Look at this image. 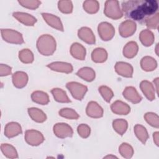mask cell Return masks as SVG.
<instances>
[{
    "label": "cell",
    "mask_w": 159,
    "mask_h": 159,
    "mask_svg": "<svg viewBox=\"0 0 159 159\" xmlns=\"http://www.w3.org/2000/svg\"><path fill=\"white\" fill-rule=\"evenodd\" d=\"M44 140V137L40 131L30 129L25 132V140L30 145L38 146L43 143Z\"/></svg>",
    "instance_id": "52a82bcc"
},
{
    "label": "cell",
    "mask_w": 159,
    "mask_h": 159,
    "mask_svg": "<svg viewBox=\"0 0 159 159\" xmlns=\"http://www.w3.org/2000/svg\"><path fill=\"white\" fill-rule=\"evenodd\" d=\"M117 158V157H116V156H114V155H107V156H106V157H104V158Z\"/></svg>",
    "instance_id": "bcb514c9"
},
{
    "label": "cell",
    "mask_w": 159,
    "mask_h": 159,
    "mask_svg": "<svg viewBox=\"0 0 159 159\" xmlns=\"http://www.w3.org/2000/svg\"><path fill=\"white\" fill-rule=\"evenodd\" d=\"M115 71L120 76L125 78H132L134 69L132 66L126 62L118 61L115 65Z\"/></svg>",
    "instance_id": "30bf717a"
},
{
    "label": "cell",
    "mask_w": 159,
    "mask_h": 159,
    "mask_svg": "<svg viewBox=\"0 0 159 159\" xmlns=\"http://www.w3.org/2000/svg\"><path fill=\"white\" fill-rule=\"evenodd\" d=\"M78 37L88 44H94L96 42L95 36L92 30L87 27H83L78 31Z\"/></svg>",
    "instance_id": "9a60e30c"
},
{
    "label": "cell",
    "mask_w": 159,
    "mask_h": 159,
    "mask_svg": "<svg viewBox=\"0 0 159 159\" xmlns=\"http://www.w3.org/2000/svg\"><path fill=\"white\" fill-rule=\"evenodd\" d=\"M70 53L71 56L80 60H84L86 57V51L85 48L78 42L73 43L70 47Z\"/></svg>",
    "instance_id": "44dd1931"
},
{
    "label": "cell",
    "mask_w": 159,
    "mask_h": 159,
    "mask_svg": "<svg viewBox=\"0 0 159 159\" xmlns=\"http://www.w3.org/2000/svg\"><path fill=\"white\" fill-rule=\"evenodd\" d=\"M140 88L148 100L153 101L155 99V89L151 82L147 80H143L140 84Z\"/></svg>",
    "instance_id": "ac0fdd59"
},
{
    "label": "cell",
    "mask_w": 159,
    "mask_h": 159,
    "mask_svg": "<svg viewBox=\"0 0 159 159\" xmlns=\"http://www.w3.org/2000/svg\"><path fill=\"white\" fill-rule=\"evenodd\" d=\"M73 4L71 1L62 0L58 2V8L64 14H70L73 11Z\"/></svg>",
    "instance_id": "f35d334b"
},
{
    "label": "cell",
    "mask_w": 159,
    "mask_h": 159,
    "mask_svg": "<svg viewBox=\"0 0 159 159\" xmlns=\"http://www.w3.org/2000/svg\"><path fill=\"white\" fill-rule=\"evenodd\" d=\"M112 127L120 135H122L128 128V122L123 119H117L112 122Z\"/></svg>",
    "instance_id": "4dcf8cb0"
},
{
    "label": "cell",
    "mask_w": 159,
    "mask_h": 159,
    "mask_svg": "<svg viewBox=\"0 0 159 159\" xmlns=\"http://www.w3.org/2000/svg\"><path fill=\"white\" fill-rule=\"evenodd\" d=\"M57 43L53 36L49 34H43L37 41V48L39 52L44 55H52L55 51Z\"/></svg>",
    "instance_id": "7a4b0ae2"
},
{
    "label": "cell",
    "mask_w": 159,
    "mask_h": 159,
    "mask_svg": "<svg viewBox=\"0 0 159 159\" xmlns=\"http://www.w3.org/2000/svg\"><path fill=\"white\" fill-rule=\"evenodd\" d=\"M42 16L50 26L58 30L63 31V24L58 17L49 13H42Z\"/></svg>",
    "instance_id": "5bb4252c"
},
{
    "label": "cell",
    "mask_w": 159,
    "mask_h": 159,
    "mask_svg": "<svg viewBox=\"0 0 159 159\" xmlns=\"http://www.w3.org/2000/svg\"><path fill=\"white\" fill-rule=\"evenodd\" d=\"M12 73V68L5 64L0 65V76H6Z\"/></svg>",
    "instance_id": "7bdbcfd3"
},
{
    "label": "cell",
    "mask_w": 159,
    "mask_h": 159,
    "mask_svg": "<svg viewBox=\"0 0 159 159\" xmlns=\"http://www.w3.org/2000/svg\"><path fill=\"white\" fill-rule=\"evenodd\" d=\"M19 58L24 63H31L34 61V57L32 52L28 48H24L19 52Z\"/></svg>",
    "instance_id": "836d02e7"
},
{
    "label": "cell",
    "mask_w": 159,
    "mask_h": 159,
    "mask_svg": "<svg viewBox=\"0 0 159 159\" xmlns=\"http://www.w3.org/2000/svg\"><path fill=\"white\" fill-rule=\"evenodd\" d=\"M76 75L88 82L93 81L96 77L94 70L90 67H83L80 68L76 72Z\"/></svg>",
    "instance_id": "cb8c5ba5"
},
{
    "label": "cell",
    "mask_w": 159,
    "mask_h": 159,
    "mask_svg": "<svg viewBox=\"0 0 159 159\" xmlns=\"http://www.w3.org/2000/svg\"><path fill=\"white\" fill-rule=\"evenodd\" d=\"M144 119L151 126L155 128L159 127V117L157 114L151 112H147L144 115Z\"/></svg>",
    "instance_id": "74e56055"
},
{
    "label": "cell",
    "mask_w": 159,
    "mask_h": 159,
    "mask_svg": "<svg viewBox=\"0 0 159 159\" xmlns=\"http://www.w3.org/2000/svg\"><path fill=\"white\" fill-rule=\"evenodd\" d=\"M59 115L64 118L68 119H78L79 118L78 114L73 109L71 108H63L60 109L58 112Z\"/></svg>",
    "instance_id": "8d00e7d4"
},
{
    "label": "cell",
    "mask_w": 159,
    "mask_h": 159,
    "mask_svg": "<svg viewBox=\"0 0 159 159\" xmlns=\"http://www.w3.org/2000/svg\"><path fill=\"white\" fill-rule=\"evenodd\" d=\"M139 51V46L134 41L129 42L123 48V55L127 58H132L136 56Z\"/></svg>",
    "instance_id": "603a6c76"
},
{
    "label": "cell",
    "mask_w": 159,
    "mask_h": 159,
    "mask_svg": "<svg viewBox=\"0 0 159 159\" xmlns=\"http://www.w3.org/2000/svg\"><path fill=\"white\" fill-rule=\"evenodd\" d=\"M107 58V52L103 48H96L91 53V59L95 63H104Z\"/></svg>",
    "instance_id": "83f0119b"
},
{
    "label": "cell",
    "mask_w": 159,
    "mask_h": 159,
    "mask_svg": "<svg viewBox=\"0 0 159 159\" xmlns=\"http://www.w3.org/2000/svg\"><path fill=\"white\" fill-rule=\"evenodd\" d=\"M86 113L87 116L90 117L100 118L103 116L104 111L101 106L96 102L90 101L86 106Z\"/></svg>",
    "instance_id": "8fae6325"
},
{
    "label": "cell",
    "mask_w": 159,
    "mask_h": 159,
    "mask_svg": "<svg viewBox=\"0 0 159 159\" xmlns=\"http://www.w3.org/2000/svg\"><path fill=\"white\" fill-rule=\"evenodd\" d=\"M83 7L86 12L89 14H95L99 9V4L98 1L88 0L84 1Z\"/></svg>",
    "instance_id": "d6a6232c"
},
{
    "label": "cell",
    "mask_w": 159,
    "mask_h": 159,
    "mask_svg": "<svg viewBox=\"0 0 159 159\" xmlns=\"http://www.w3.org/2000/svg\"><path fill=\"white\" fill-rule=\"evenodd\" d=\"M153 83H154V88L156 91L157 94H158V78H156L153 80Z\"/></svg>",
    "instance_id": "f6af8a7d"
},
{
    "label": "cell",
    "mask_w": 159,
    "mask_h": 159,
    "mask_svg": "<svg viewBox=\"0 0 159 159\" xmlns=\"http://www.w3.org/2000/svg\"><path fill=\"white\" fill-rule=\"evenodd\" d=\"M77 132L81 137L86 139L89 136L91 129L87 124H81L77 127Z\"/></svg>",
    "instance_id": "b9f144b4"
},
{
    "label": "cell",
    "mask_w": 159,
    "mask_h": 159,
    "mask_svg": "<svg viewBox=\"0 0 159 159\" xmlns=\"http://www.w3.org/2000/svg\"><path fill=\"white\" fill-rule=\"evenodd\" d=\"M32 100L37 104L46 105L49 101V97L47 93L42 91H35L31 94Z\"/></svg>",
    "instance_id": "484cf974"
},
{
    "label": "cell",
    "mask_w": 159,
    "mask_h": 159,
    "mask_svg": "<svg viewBox=\"0 0 159 159\" xmlns=\"http://www.w3.org/2000/svg\"><path fill=\"white\" fill-rule=\"evenodd\" d=\"M1 36L3 40L8 43L14 44H21L24 43V39L22 35L12 29H1Z\"/></svg>",
    "instance_id": "5b68a950"
},
{
    "label": "cell",
    "mask_w": 159,
    "mask_h": 159,
    "mask_svg": "<svg viewBox=\"0 0 159 159\" xmlns=\"http://www.w3.org/2000/svg\"><path fill=\"white\" fill-rule=\"evenodd\" d=\"M158 44H157V46H156V48H155V52H156V53L157 55H158Z\"/></svg>",
    "instance_id": "7dc6e473"
},
{
    "label": "cell",
    "mask_w": 159,
    "mask_h": 159,
    "mask_svg": "<svg viewBox=\"0 0 159 159\" xmlns=\"http://www.w3.org/2000/svg\"><path fill=\"white\" fill-rule=\"evenodd\" d=\"M134 133L137 139L143 143L145 144L149 135L146 128L141 124H136L134 126Z\"/></svg>",
    "instance_id": "f546056e"
},
{
    "label": "cell",
    "mask_w": 159,
    "mask_h": 159,
    "mask_svg": "<svg viewBox=\"0 0 159 159\" xmlns=\"http://www.w3.org/2000/svg\"><path fill=\"white\" fill-rule=\"evenodd\" d=\"M137 25L134 20H126L122 22L119 27V32L122 37L132 36L136 31Z\"/></svg>",
    "instance_id": "9c48e42d"
},
{
    "label": "cell",
    "mask_w": 159,
    "mask_h": 159,
    "mask_svg": "<svg viewBox=\"0 0 159 159\" xmlns=\"http://www.w3.org/2000/svg\"><path fill=\"white\" fill-rule=\"evenodd\" d=\"M158 9L155 0H130L122 3V11L130 20L144 22L145 19L155 14Z\"/></svg>",
    "instance_id": "6da1fadb"
},
{
    "label": "cell",
    "mask_w": 159,
    "mask_h": 159,
    "mask_svg": "<svg viewBox=\"0 0 159 159\" xmlns=\"http://www.w3.org/2000/svg\"><path fill=\"white\" fill-rule=\"evenodd\" d=\"M122 94L125 99L133 104H137L140 102L142 99L135 88L133 86L126 87L123 91Z\"/></svg>",
    "instance_id": "4fadbf2b"
},
{
    "label": "cell",
    "mask_w": 159,
    "mask_h": 159,
    "mask_svg": "<svg viewBox=\"0 0 159 159\" xmlns=\"http://www.w3.org/2000/svg\"><path fill=\"white\" fill-rule=\"evenodd\" d=\"M139 39L141 43L145 47L151 46L155 40L153 33L149 29H145L140 32Z\"/></svg>",
    "instance_id": "d4e9b609"
},
{
    "label": "cell",
    "mask_w": 159,
    "mask_h": 159,
    "mask_svg": "<svg viewBox=\"0 0 159 159\" xmlns=\"http://www.w3.org/2000/svg\"><path fill=\"white\" fill-rule=\"evenodd\" d=\"M1 150L5 157L8 158H17L18 154L16 149L14 146L9 143H2Z\"/></svg>",
    "instance_id": "1f68e13d"
},
{
    "label": "cell",
    "mask_w": 159,
    "mask_h": 159,
    "mask_svg": "<svg viewBox=\"0 0 159 159\" xmlns=\"http://www.w3.org/2000/svg\"><path fill=\"white\" fill-rule=\"evenodd\" d=\"M98 31L101 39L104 41L111 40L115 35V29L113 25L107 22H101L98 27Z\"/></svg>",
    "instance_id": "8992f818"
},
{
    "label": "cell",
    "mask_w": 159,
    "mask_h": 159,
    "mask_svg": "<svg viewBox=\"0 0 159 159\" xmlns=\"http://www.w3.org/2000/svg\"><path fill=\"white\" fill-rule=\"evenodd\" d=\"M47 66L52 71L65 73L67 74L71 73L73 70L71 64L63 61H54L49 63Z\"/></svg>",
    "instance_id": "7c38bea8"
},
{
    "label": "cell",
    "mask_w": 159,
    "mask_h": 159,
    "mask_svg": "<svg viewBox=\"0 0 159 159\" xmlns=\"http://www.w3.org/2000/svg\"><path fill=\"white\" fill-rule=\"evenodd\" d=\"M18 2L22 6L32 10L37 9L41 4V2L37 0H20Z\"/></svg>",
    "instance_id": "60d3db41"
},
{
    "label": "cell",
    "mask_w": 159,
    "mask_h": 159,
    "mask_svg": "<svg viewBox=\"0 0 159 159\" xmlns=\"http://www.w3.org/2000/svg\"><path fill=\"white\" fill-rule=\"evenodd\" d=\"M140 66L143 70L145 71H152L157 68V62L153 57L145 56L142 58L140 61Z\"/></svg>",
    "instance_id": "4316f807"
},
{
    "label": "cell",
    "mask_w": 159,
    "mask_h": 159,
    "mask_svg": "<svg viewBox=\"0 0 159 159\" xmlns=\"http://www.w3.org/2000/svg\"><path fill=\"white\" fill-rule=\"evenodd\" d=\"M53 131L54 134L60 139L71 137L73 134L71 127L63 122L55 124L53 127Z\"/></svg>",
    "instance_id": "ba28073f"
},
{
    "label": "cell",
    "mask_w": 159,
    "mask_h": 159,
    "mask_svg": "<svg viewBox=\"0 0 159 159\" xmlns=\"http://www.w3.org/2000/svg\"><path fill=\"white\" fill-rule=\"evenodd\" d=\"M12 16L19 22L27 26H33L37 22V19L28 13L15 12L12 14Z\"/></svg>",
    "instance_id": "2e32d148"
},
{
    "label": "cell",
    "mask_w": 159,
    "mask_h": 159,
    "mask_svg": "<svg viewBox=\"0 0 159 159\" xmlns=\"http://www.w3.org/2000/svg\"><path fill=\"white\" fill-rule=\"evenodd\" d=\"M27 111L30 117L36 122L42 123L47 120L46 114L39 108L30 107L28 109Z\"/></svg>",
    "instance_id": "7402d4cb"
},
{
    "label": "cell",
    "mask_w": 159,
    "mask_h": 159,
    "mask_svg": "<svg viewBox=\"0 0 159 159\" xmlns=\"http://www.w3.org/2000/svg\"><path fill=\"white\" fill-rule=\"evenodd\" d=\"M119 153L125 158H130L134 155V151L132 147L127 143H122L119 147Z\"/></svg>",
    "instance_id": "e575fe53"
},
{
    "label": "cell",
    "mask_w": 159,
    "mask_h": 159,
    "mask_svg": "<svg viewBox=\"0 0 159 159\" xmlns=\"http://www.w3.org/2000/svg\"><path fill=\"white\" fill-rule=\"evenodd\" d=\"M66 88L69 90L72 96L76 100L81 101L88 91V88L80 83L71 81L66 84Z\"/></svg>",
    "instance_id": "277c9868"
},
{
    "label": "cell",
    "mask_w": 159,
    "mask_h": 159,
    "mask_svg": "<svg viewBox=\"0 0 159 159\" xmlns=\"http://www.w3.org/2000/svg\"><path fill=\"white\" fill-rule=\"evenodd\" d=\"M51 93L55 100L58 102L68 103L71 102L66 92L61 88H53L51 90Z\"/></svg>",
    "instance_id": "f1b7e54d"
},
{
    "label": "cell",
    "mask_w": 159,
    "mask_h": 159,
    "mask_svg": "<svg viewBox=\"0 0 159 159\" xmlns=\"http://www.w3.org/2000/svg\"><path fill=\"white\" fill-rule=\"evenodd\" d=\"M153 142L156 144L157 146H158L159 145V132H155L153 134Z\"/></svg>",
    "instance_id": "ee69618b"
},
{
    "label": "cell",
    "mask_w": 159,
    "mask_h": 159,
    "mask_svg": "<svg viewBox=\"0 0 159 159\" xmlns=\"http://www.w3.org/2000/svg\"><path fill=\"white\" fill-rule=\"evenodd\" d=\"M104 13L107 17L114 20L120 19L123 16L119 2L116 0H109L105 2Z\"/></svg>",
    "instance_id": "3957f363"
},
{
    "label": "cell",
    "mask_w": 159,
    "mask_h": 159,
    "mask_svg": "<svg viewBox=\"0 0 159 159\" xmlns=\"http://www.w3.org/2000/svg\"><path fill=\"white\" fill-rule=\"evenodd\" d=\"M143 23L149 29H158L159 25V13L157 12L152 16L147 17Z\"/></svg>",
    "instance_id": "d590c367"
},
{
    "label": "cell",
    "mask_w": 159,
    "mask_h": 159,
    "mask_svg": "<svg viewBox=\"0 0 159 159\" xmlns=\"http://www.w3.org/2000/svg\"><path fill=\"white\" fill-rule=\"evenodd\" d=\"M113 113L118 115H127L130 112V107L125 102L117 100L111 106Z\"/></svg>",
    "instance_id": "ffe728a7"
},
{
    "label": "cell",
    "mask_w": 159,
    "mask_h": 159,
    "mask_svg": "<svg viewBox=\"0 0 159 159\" xmlns=\"http://www.w3.org/2000/svg\"><path fill=\"white\" fill-rule=\"evenodd\" d=\"M99 92L103 98V99L107 102H109L111 99L114 96V93L112 89L107 86H101L99 87Z\"/></svg>",
    "instance_id": "ab89813d"
},
{
    "label": "cell",
    "mask_w": 159,
    "mask_h": 159,
    "mask_svg": "<svg viewBox=\"0 0 159 159\" xmlns=\"http://www.w3.org/2000/svg\"><path fill=\"white\" fill-rule=\"evenodd\" d=\"M22 132L20 125L16 122L7 123L4 127V135L7 138L14 137Z\"/></svg>",
    "instance_id": "d6986e66"
},
{
    "label": "cell",
    "mask_w": 159,
    "mask_h": 159,
    "mask_svg": "<svg viewBox=\"0 0 159 159\" xmlns=\"http://www.w3.org/2000/svg\"><path fill=\"white\" fill-rule=\"evenodd\" d=\"M28 75L24 71H16L12 76V81L14 86L17 88L25 87L28 82Z\"/></svg>",
    "instance_id": "e0dca14e"
}]
</instances>
